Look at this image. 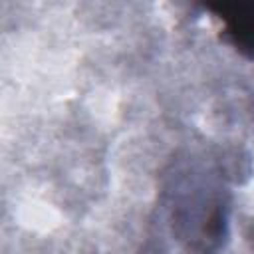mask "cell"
Returning a JSON list of instances; mask_svg holds the SVG:
<instances>
[{
    "label": "cell",
    "instance_id": "1",
    "mask_svg": "<svg viewBox=\"0 0 254 254\" xmlns=\"http://www.w3.org/2000/svg\"><path fill=\"white\" fill-rule=\"evenodd\" d=\"M206 10L220 22L222 40L254 64V2L206 4Z\"/></svg>",
    "mask_w": 254,
    "mask_h": 254
}]
</instances>
